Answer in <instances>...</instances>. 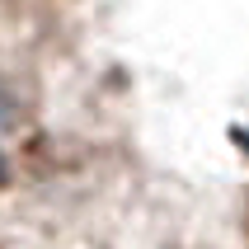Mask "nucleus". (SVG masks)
Here are the masks:
<instances>
[{
	"mask_svg": "<svg viewBox=\"0 0 249 249\" xmlns=\"http://www.w3.org/2000/svg\"><path fill=\"white\" fill-rule=\"evenodd\" d=\"M19 118H24V99H19V89L0 75V137H5V132H14V127H19Z\"/></svg>",
	"mask_w": 249,
	"mask_h": 249,
	"instance_id": "obj_1",
	"label": "nucleus"
}]
</instances>
